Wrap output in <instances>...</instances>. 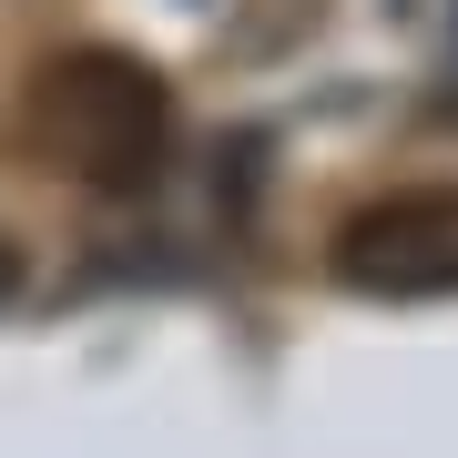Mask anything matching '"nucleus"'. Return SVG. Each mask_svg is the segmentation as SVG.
<instances>
[{
	"label": "nucleus",
	"instance_id": "obj_1",
	"mask_svg": "<svg viewBox=\"0 0 458 458\" xmlns=\"http://www.w3.org/2000/svg\"><path fill=\"white\" fill-rule=\"evenodd\" d=\"M31 153L51 174L92 183V194H143L174 153V82L143 62V51L82 41V51H51L31 72Z\"/></svg>",
	"mask_w": 458,
	"mask_h": 458
},
{
	"label": "nucleus",
	"instance_id": "obj_2",
	"mask_svg": "<svg viewBox=\"0 0 458 458\" xmlns=\"http://www.w3.org/2000/svg\"><path fill=\"white\" fill-rule=\"evenodd\" d=\"M336 285L367 306H438L458 295V183H408V194H377L336 225Z\"/></svg>",
	"mask_w": 458,
	"mask_h": 458
},
{
	"label": "nucleus",
	"instance_id": "obj_3",
	"mask_svg": "<svg viewBox=\"0 0 458 458\" xmlns=\"http://www.w3.org/2000/svg\"><path fill=\"white\" fill-rule=\"evenodd\" d=\"M11 295H21V245L0 234V306H11Z\"/></svg>",
	"mask_w": 458,
	"mask_h": 458
}]
</instances>
